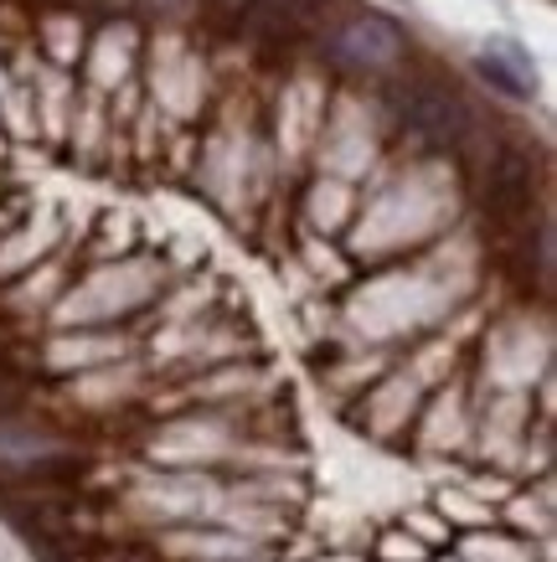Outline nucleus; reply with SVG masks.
Segmentation results:
<instances>
[{"label":"nucleus","mask_w":557,"mask_h":562,"mask_svg":"<svg viewBox=\"0 0 557 562\" xmlns=\"http://www.w3.org/2000/svg\"><path fill=\"white\" fill-rule=\"evenodd\" d=\"M532 196H537V171H532V160L522 150L506 145L486 171V212L501 222H516L532 206Z\"/></svg>","instance_id":"2"},{"label":"nucleus","mask_w":557,"mask_h":562,"mask_svg":"<svg viewBox=\"0 0 557 562\" xmlns=\"http://www.w3.org/2000/svg\"><path fill=\"white\" fill-rule=\"evenodd\" d=\"M398 120H403L408 135L419 139V145H428V150H455L459 139L470 135L475 114L455 88L408 83L403 93H398Z\"/></svg>","instance_id":"1"},{"label":"nucleus","mask_w":557,"mask_h":562,"mask_svg":"<svg viewBox=\"0 0 557 562\" xmlns=\"http://www.w3.org/2000/svg\"><path fill=\"white\" fill-rule=\"evenodd\" d=\"M336 57L352 68H388L403 57V32L382 16H356L341 26L336 36Z\"/></svg>","instance_id":"3"},{"label":"nucleus","mask_w":557,"mask_h":562,"mask_svg":"<svg viewBox=\"0 0 557 562\" xmlns=\"http://www.w3.org/2000/svg\"><path fill=\"white\" fill-rule=\"evenodd\" d=\"M475 72H480L486 83L501 88L506 99H532V93H537V72H532V63H526L511 42H495L490 52H480V57H475Z\"/></svg>","instance_id":"4"}]
</instances>
